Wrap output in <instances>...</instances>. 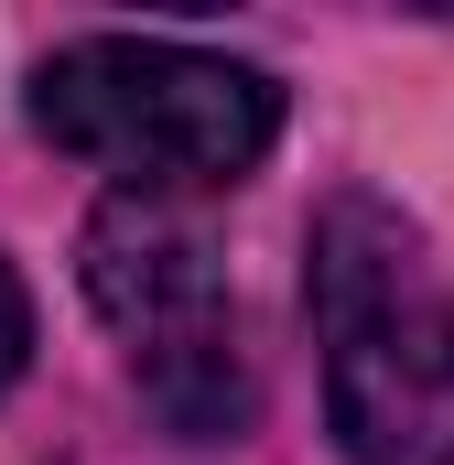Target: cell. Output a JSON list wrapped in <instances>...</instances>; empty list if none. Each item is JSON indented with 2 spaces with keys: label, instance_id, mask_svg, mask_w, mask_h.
I'll return each mask as SVG.
<instances>
[{
  "label": "cell",
  "instance_id": "cell-3",
  "mask_svg": "<svg viewBox=\"0 0 454 465\" xmlns=\"http://www.w3.org/2000/svg\"><path fill=\"white\" fill-rule=\"evenodd\" d=\"M87 303L109 314L141 401L173 433H195V444L249 433L260 390H249V357H238V303H227L217 249L184 228L173 206L119 195V206L87 217Z\"/></svg>",
  "mask_w": 454,
  "mask_h": 465
},
{
  "label": "cell",
  "instance_id": "cell-1",
  "mask_svg": "<svg viewBox=\"0 0 454 465\" xmlns=\"http://www.w3.org/2000/svg\"><path fill=\"white\" fill-rule=\"evenodd\" d=\"M303 303L346 465H454V292L433 238L390 195L346 184L303 238Z\"/></svg>",
  "mask_w": 454,
  "mask_h": 465
},
{
  "label": "cell",
  "instance_id": "cell-2",
  "mask_svg": "<svg viewBox=\"0 0 454 465\" xmlns=\"http://www.w3.org/2000/svg\"><path fill=\"white\" fill-rule=\"evenodd\" d=\"M33 130L76 163H98L119 195H217L260 173L281 141V87L238 54L163 44V33H87L33 65Z\"/></svg>",
  "mask_w": 454,
  "mask_h": 465
},
{
  "label": "cell",
  "instance_id": "cell-4",
  "mask_svg": "<svg viewBox=\"0 0 454 465\" xmlns=\"http://www.w3.org/2000/svg\"><path fill=\"white\" fill-rule=\"evenodd\" d=\"M33 368V292H22V271L0 260V390Z\"/></svg>",
  "mask_w": 454,
  "mask_h": 465
}]
</instances>
